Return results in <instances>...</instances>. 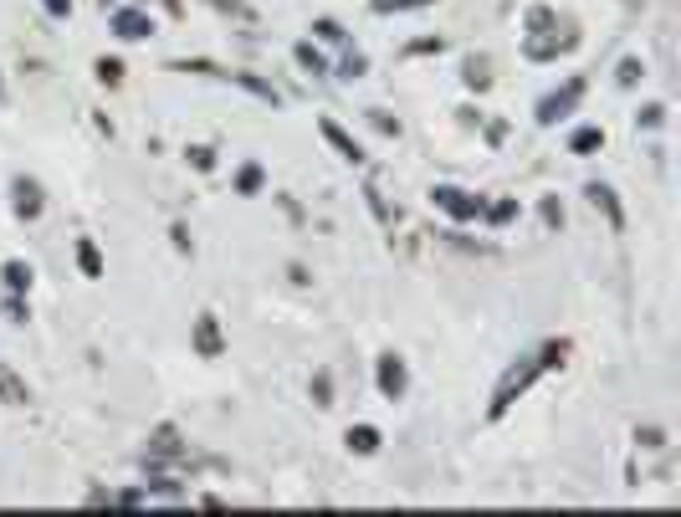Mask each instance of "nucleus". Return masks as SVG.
Masks as SVG:
<instances>
[{
    "instance_id": "1",
    "label": "nucleus",
    "mask_w": 681,
    "mask_h": 517,
    "mask_svg": "<svg viewBox=\"0 0 681 517\" xmlns=\"http://www.w3.org/2000/svg\"><path fill=\"white\" fill-rule=\"evenodd\" d=\"M559 359H564V343H548L543 354H533V359H518L513 369L502 374V384H497V390H492V410H487V415H492V420H497V415H507V405H513V400L528 390V384H533V379H538L548 364H559Z\"/></svg>"
},
{
    "instance_id": "2",
    "label": "nucleus",
    "mask_w": 681,
    "mask_h": 517,
    "mask_svg": "<svg viewBox=\"0 0 681 517\" xmlns=\"http://www.w3.org/2000/svg\"><path fill=\"white\" fill-rule=\"evenodd\" d=\"M579 98H584V77H569L559 93H548V98L538 103V123H543V128H553L559 118H569V113L579 108Z\"/></svg>"
},
{
    "instance_id": "3",
    "label": "nucleus",
    "mask_w": 681,
    "mask_h": 517,
    "mask_svg": "<svg viewBox=\"0 0 681 517\" xmlns=\"http://www.w3.org/2000/svg\"><path fill=\"white\" fill-rule=\"evenodd\" d=\"M446 215H451V221H477V215L487 210L482 205V195H466V190H456V185H436V195H431Z\"/></svg>"
},
{
    "instance_id": "4",
    "label": "nucleus",
    "mask_w": 681,
    "mask_h": 517,
    "mask_svg": "<svg viewBox=\"0 0 681 517\" xmlns=\"http://www.w3.org/2000/svg\"><path fill=\"white\" fill-rule=\"evenodd\" d=\"M379 395H385V400H400L405 395V384H410V374H405V359H395V354H385V359H379Z\"/></svg>"
},
{
    "instance_id": "5",
    "label": "nucleus",
    "mask_w": 681,
    "mask_h": 517,
    "mask_svg": "<svg viewBox=\"0 0 681 517\" xmlns=\"http://www.w3.org/2000/svg\"><path fill=\"white\" fill-rule=\"evenodd\" d=\"M579 47V36L569 31V36H533L528 41V57L533 62H548V57H559V52H574Z\"/></svg>"
},
{
    "instance_id": "6",
    "label": "nucleus",
    "mask_w": 681,
    "mask_h": 517,
    "mask_svg": "<svg viewBox=\"0 0 681 517\" xmlns=\"http://www.w3.org/2000/svg\"><path fill=\"white\" fill-rule=\"evenodd\" d=\"M584 195H589V205H594V210H605V215H610V226H615V231L625 226V215H620V200H615V190H610V185L589 180V185H584Z\"/></svg>"
},
{
    "instance_id": "7",
    "label": "nucleus",
    "mask_w": 681,
    "mask_h": 517,
    "mask_svg": "<svg viewBox=\"0 0 681 517\" xmlns=\"http://www.w3.org/2000/svg\"><path fill=\"white\" fill-rule=\"evenodd\" d=\"M11 205H16V215H21V221H36V215H41V185L36 180H16L11 185Z\"/></svg>"
},
{
    "instance_id": "8",
    "label": "nucleus",
    "mask_w": 681,
    "mask_h": 517,
    "mask_svg": "<svg viewBox=\"0 0 681 517\" xmlns=\"http://www.w3.org/2000/svg\"><path fill=\"white\" fill-rule=\"evenodd\" d=\"M113 31H118L123 41H144V36L154 31V21H149L144 11H113Z\"/></svg>"
},
{
    "instance_id": "9",
    "label": "nucleus",
    "mask_w": 681,
    "mask_h": 517,
    "mask_svg": "<svg viewBox=\"0 0 681 517\" xmlns=\"http://www.w3.org/2000/svg\"><path fill=\"white\" fill-rule=\"evenodd\" d=\"M318 128H323V139H328V144L338 149V159H349V164H364V149H359V144H354V139L344 134V128L333 123V118H323Z\"/></svg>"
},
{
    "instance_id": "10",
    "label": "nucleus",
    "mask_w": 681,
    "mask_h": 517,
    "mask_svg": "<svg viewBox=\"0 0 681 517\" xmlns=\"http://www.w3.org/2000/svg\"><path fill=\"white\" fill-rule=\"evenodd\" d=\"M195 349H200L205 359H216V354H221V333H216V318H210V313L195 323Z\"/></svg>"
},
{
    "instance_id": "11",
    "label": "nucleus",
    "mask_w": 681,
    "mask_h": 517,
    "mask_svg": "<svg viewBox=\"0 0 681 517\" xmlns=\"http://www.w3.org/2000/svg\"><path fill=\"white\" fill-rule=\"evenodd\" d=\"M292 57H297V67H303L308 77H328V62H323V52L313 47V41H297Z\"/></svg>"
},
{
    "instance_id": "12",
    "label": "nucleus",
    "mask_w": 681,
    "mask_h": 517,
    "mask_svg": "<svg viewBox=\"0 0 681 517\" xmlns=\"http://www.w3.org/2000/svg\"><path fill=\"white\" fill-rule=\"evenodd\" d=\"M349 451L374 456V451H379V430H374V425H354V430H349Z\"/></svg>"
},
{
    "instance_id": "13",
    "label": "nucleus",
    "mask_w": 681,
    "mask_h": 517,
    "mask_svg": "<svg viewBox=\"0 0 681 517\" xmlns=\"http://www.w3.org/2000/svg\"><path fill=\"white\" fill-rule=\"evenodd\" d=\"M231 82H241V88L246 93H257L262 103H277V88H272V82H262V77H251V72H226Z\"/></svg>"
},
{
    "instance_id": "14",
    "label": "nucleus",
    "mask_w": 681,
    "mask_h": 517,
    "mask_svg": "<svg viewBox=\"0 0 681 517\" xmlns=\"http://www.w3.org/2000/svg\"><path fill=\"white\" fill-rule=\"evenodd\" d=\"M461 77H466V88H477V93H482V88H492L487 57H466V72H461Z\"/></svg>"
},
{
    "instance_id": "15",
    "label": "nucleus",
    "mask_w": 681,
    "mask_h": 517,
    "mask_svg": "<svg viewBox=\"0 0 681 517\" xmlns=\"http://www.w3.org/2000/svg\"><path fill=\"white\" fill-rule=\"evenodd\" d=\"M77 267L88 272V277H103V256H98L93 241H77Z\"/></svg>"
},
{
    "instance_id": "16",
    "label": "nucleus",
    "mask_w": 681,
    "mask_h": 517,
    "mask_svg": "<svg viewBox=\"0 0 681 517\" xmlns=\"http://www.w3.org/2000/svg\"><path fill=\"white\" fill-rule=\"evenodd\" d=\"M149 451H154V456H175V451H180L175 425H159V430H154V441H149Z\"/></svg>"
},
{
    "instance_id": "17",
    "label": "nucleus",
    "mask_w": 681,
    "mask_h": 517,
    "mask_svg": "<svg viewBox=\"0 0 681 517\" xmlns=\"http://www.w3.org/2000/svg\"><path fill=\"white\" fill-rule=\"evenodd\" d=\"M0 277H6L11 292H26V287H31V267H26V262H6V267H0Z\"/></svg>"
},
{
    "instance_id": "18",
    "label": "nucleus",
    "mask_w": 681,
    "mask_h": 517,
    "mask_svg": "<svg viewBox=\"0 0 681 517\" xmlns=\"http://www.w3.org/2000/svg\"><path fill=\"white\" fill-rule=\"evenodd\" d=\"M641 77H646L641 57H625V62L615 67V82H620V88H635V82H641Z\"/></svg>"
},
{
    "instance_id": "19",
    "label": "nucleus",
    "mask_w": 681,
    "mask_h": 517,
    "mask_svg": "<svg viewBox=\"0 0 681 517\" xmlns=\"http://www.w3.org/2000/svg\"><path fill=\"white\" fill-rule=\"evenodd\" d=\"M425 6H436V0H374V11H379V16H395V11H425Z\"/></svg>"
},
{
    "instance_id": "20",
    "label": "nucleus",
    "mask_w": 681,
    "mask_h": 517,
    "mask_svg": "<svg viewBox=\"0 0 681 517\" xmlns=\"http://www.w3.org/2000/svg\"><path fill=\"white\" fill-rule=\"evenodd\" d=\"M605 144V134H600V128H579V134H574V154H594V149H600Z\"/></svg>"
},
{
    "instance_id": "21",
    "label": "nucleus",
    "mask_w": 681,
    "mask_h": 517,
    "mask_svg": "<svg viewBox=\"0 0 681 517\" xmlns=\"http://www.w3.org/2000/svg\"><path fill=\"white\" fill-rule=\"evenodd\" d=\"M236 190H241V195H257V190H262V169H257V164H246L241 175H236Z\"/></svg>"
},
{
    "instance_id": "22",
    "label": "nucleus",
    "mask_w": 681,
    "mask_h": 517,
    "mask_svg": "<svg viewBox=\"0 0 681 517\" xmlns=\"http://www.w3.org/2000/svg\"><path fill=\"white\" fill-rule=\"evenodd\" d=\"M369 72V57L364 52H349L344 62H338V77H364Z\"/></svg>"
},
{
    "instance_id": "23",
    "label": "nucleus",
    "mask_w": 681,
    "mask_h": 517,
    "mask_svg": "<svg viewBox=\"0 0 681 517\" xmlns=\"http://www.w3.org/2000/svg\"><path fill=\"white\" fill-rule=\"evenodd\" d=\"M661 123H666V108H661V103H651V108L635 113V128H661Z\"/></svg>"
},
{
    "instance_id": "24",
    "label": "nucleus",
    "mask_w": 681,
    "mask_h": 517,
    "mask_svg": "<svg viewBox=\"0 0 681 517\" xmlns=\"http://www.w3.org/2000/svg\"><path fill=\"white\" fill-rule=\"evenodd\" d=\"M328 395H333V379H328V374L318 369V374H313V405H333Z\"/></svg>"
},
{
    "instance_id": "25",
    "label": "nucleus",
    "mask_w": 681,
    "mask_h": 517,
    "mask_svg": "<svg viewBox=\"0 0 681 517\" xmlns=\"http://www.w3.org/2000/svg\"><path fill=\"white\" fill-rule=\"evenodd\" d=\"M313 31H318L323 41H344V36H349V31H344V26H338L333 16H323V21H313Z\"/></svg>"
},
{
    "instance_id": "26",
    "label": "nucleus",
    "mask_w": 681,
    "mask_h": 517,
    "mask_svg": "<svg viewBox=\"0 0 681 517\" xmlns=\"http://www.w3.org/2000/svg\"><path fill=\"white\" fill-rule=\"evenodd\" d=\"M482 215H487V221H497V226H507V221L518 215V205H513V200H502V205H492V210H482Z\"/></svg>"
},
{
    "instance_id": "27",
    "label": "nucleus",
    "mask_w": 681,
    "mask_h": 517,
    "mask_svg": "<svg viewBox=\"0 0 681 517\" xmlns=\"http://www.w3.org/2000/svg\"><path fill=\"white\" fill-rule=\"evenodd\" d=\"M6 318H11V323H26V318H31V308L21 303V292H11V297H6Z\"/></svg>"
},
{
    "instance_id": "28",
    "label": "nucleus",
    "mask_w": 681,
    "mask_h": 517,
    "mask_svg": "<svg viewBox=\"0 0 681 517\" xmlns=\"http://www.w3.org/2000/svg\"><path fill=\"white\" fill-rule=\"evenodd\" d=\"M0 395H6V400H16V405L26 400V390H21V384H16L11 374H0Z\"/></svg>"
},
{
    "instance_id": "29",
    "label": "nucleus",
    "mask_w": 681,
    "mask_h": 517,
    "mask_svg": "<svg viewBox=\"0 0 681 517\" xmlns=\"http://www.w3.org/2000/svg\"><path fill=\"white\" fill-rule=\"evenodd\" d=\"M364 195H369V205H374V215H379V221H385V226H390V205H385V195H379L374 185H369Z\"/></svg>"
},
{
    "instance_id": "30",
    "label": "nucleus",
    "mask_w": 681,
    "mask_h": 517,
    "mask_svg": "<svg viewBox=\"0 0 681 517\" xmlns=\"http://www.w3.org/2000/svg\"><path fill=\"white\" fill-rule=\"evenodd\" d=\"M369 123H374V128H385V134H400V123H395L390 113H379V108H369Z\"/></svg>"
},
{
    "instance_id": "31",
    "label": "nucleus",
    "mask_w": 681,
    "mask_h": 517,
    "mask_svg": "<svg viewBox=\"0 0 681 517\" xmlns=\"http://www.w3.org/2000/svg\"><path fill=\"white\" fill-rule=\"evenodd\" d=\"M98 77H103V82H118V77H123V62L103 57V62H98Z\"/></svg>"
},
{
    "instance_id": "32",
    "label": "nucleus",
    "mask_w": 681,
    "mask_h": 517,
    "mask_svg": "<svg viewBox=\"0 0 681 517\" xmlns=\"http://www.w3.org/2000/svg\"><path fill=\"white\" fill-rule=\"evenodd\" d=\"M635 441H641V446H666V436H661L656 425H646V430H635Z\"/></svg>"
},
{
    "instance_id": "33",
    "label": "nucleus",
    "mask_w": 681,
    "mask_h": 517,
    "mask_svg": "<svg viewBox=\"0 0 681 517\" xmlns=\"http://www.w3.org/2000/svg\"><path fill=\"white\" fill-rule=\"evenodd\" d=\"M190 164H195V169H210V164H216V154H210L205 144H195V149H190Z\"/></svg>"
},
{
    "instance_id": "34",
    "label": "nucleus",
    "mask_w": 681,
    "mask_h": 517,
    "mask_svg": "<svg viewBox=\"0 0 681 517\" xmlns=\"http://www.w3.org/2000/svg\"><path fill=\"white\" fill-rule=\"evenodd\" d=\"M441 47H446V41H441V36H420V41H415V47H410V52L420 57V52H441Z\"/></svg>"
},
{
    "instance_id": "35",
    "label": "nucleus",
    "mask_w": 681,
    "mask_h": 517,
    "mask_svg": "<svg viewBox=\"0 0 681 517\" xmlns=\"http://www.w3.org/2000/svg\"><path fill=\"white\" fill-rule=\"evenodd\" d=\"M543 221H548V226H564V210H559V200H543Z\"/></svg>"
},
{
    "instance_id": "36",
    "label": "nucleus",
    "mask_w": 681,
    "mask_h": 517,
    "mask_svg": "<svg viewBox=\"0 0 681 517\" xmlns=\"http://www.w3.org/2000/svg\"><path fill=\"white\" fill-rule=\"evenodd\" d=\"M210 6H221V11H231V16H241V21H251V11L241 6V0H210Z\"/></svg>"
},
{
    "instance_id": "37",
    "label": "nucleus",
    "mask_w": 681,
    "mask_h": 517,
    "mask_svg": "<svg viewBox=\"0 0 681 517\" xmlns=\"http://www.w3.org/2000/svg\"><path fill=\"white\" fill-rule=\"evenodd\" d=\"M47 6V16H72V0H41Z\"/></svg>"
}]
</instances>
